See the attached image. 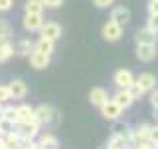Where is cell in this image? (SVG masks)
Segmentation results:
<instances>
[{
    "mask_svg": "<svg viewBox=\"0 0 158 149\" xmlns=\"http://www.w3.org/2000/svg\"><path fill=\"white\" fill-rule=\"evenodd\" d=\"M8 89H10V97H14V99H22V97H26V93H28V86L22 79H14L8 86Z\"/></svg>",
    "mask_w": 158,
    "mask_h": 149,
    "instance_id": "11",
    "label": "cell"
},
{
    "mask_svg": "<svg viewBox=\"0 0 158 149\" xmlns=\"http://www.w3.org/2000/svg\"><path fill=\"white\" fill-rule=\"evenodd\" d=\"M150 103H152V107H158V89H150Z\"/></svg>",
    "mask_w": 158,
    "mask_h": 149,
    "instance_id": "36",
    "label": "cell"
},
{
    "mask_svg": "<svg viewBox=\"0 0 158 149\" xmlns=\"http://www.w3.org/2000/svg\"><path fill=\"white\" fill-rule=\"evenodd\" d=\"M152 149H158V143H156V145H152Z\"/></svg>",
    "mask_w": 158,
    "mask_h": 149,
    "instance_id": "40",
    "label": "cell"
},
{
    "mask_svg": "<svg viewBox=\"0 0 158 149\" xmlns=\"http://www.w3.org/2000/svg\"><path fill=\"white\" fill-rule=\"evenodd\" d=\"M42 4H44V8H59L63 4V0H42Z\"/></svg>",
    "mask_w": 158,
    "mask_h": 149,
    "instance_id": "31",
    "label": "cell"
},
{
    "mask_svg": "<svg viewBox=\"0 0 158 149\" xmlns=\"http://www.w3.org/2000/svg\"><path fill=\"white\" fill-rule=\"evenodd\" d=\"M8 99H12V97H10V89H8V86H0V103L8 102Z\"/></svg>",
    "mask_w": 158,
    "mask_h": 149,
    "instance_id": "30",
    "label": "cell"
},
{
    "mask_svg": "<svg viewBox=\"0 0 158 149\" xmlns=\"http://www.w3.org/2000/svg\"><path fill=\"white\" fill-rule=\"evenodd\" d=\"M36 121V109L28 103L18 106V123H34Z\"/></svg>",
    "mask_w": 158,
    "mask_h": 149,
    "instance_id": "8",
    "label": "cell"
},
{
    "mask_svg": "<svg viewBox=\"0 0 158 149\" xmlns=\"http://www.w3.org/2000/svg\"><path fill=\"white\" fill-rule=\"evenodd\" d=\"M10 36H12V28H10L8 22L0 20V42H8Z\"/></svg>",
    "mask_w": 158,
    "mask_h": 149,
    "instance_id": "25",
    "label": "cell"
},
{
    "mask_svg": "<svg viewBox=\"0 0 158 149\" xmlns=\"http://www.w3.org/2000/svg\"><path fill=\"white\" fill-rule=\"evenodd\" d=\"M24 10H26V14H42L44 4H42V0H28L24 4Z\"/></svg>",
    "mask_w": 158,
    "mask_h": 149,
    "instance_id": "21",
    "label": "cell"
},
{
    "mask_svg": "<svg viewBox=\"0 0 158 149\" xmlns=\"http://www.w3.org/2000/svg\"><path fill=\"white\" fill-rule=\"evenodd\" d=\"M40 32H42L44 38H49V40H56L61 36V26H59L57 22H44V26L40 28Z\"/></svg>",
    "mask_w": 158,
    "mask_h": 149,
    "instance_id": "7",
    "label": "cell"
},
{
    "mask_svg": "<svg viewBox=\"0 0 158 149\" xmlns=\"http://www.w3.org/2000/svg\"><path fill=\"white\" fill-rule=\"evenodd\" d=\"M113 99H115V102H117L123 109L131 107V106H132V102H135V99H132V96L128 93V89H118L115 96H113Z\"/></svg>",
    "mask_w": 158,
    "mask_h": 149,
    "instance_id": "15",
    "label": "cell"
},
{
    "mask_svg": "<svg viewBox=\"0 0 158 149\" xmlns=\"http://www.w3.org/2000/svg\"><path fill=\"white\" fill-rule=\"evenodd\" d=\"M135 82L140 86L144 92H150V89H154L156 88V76L154 74H150V72H144V74H140Z\"/></svg>",
    "mask_w": 158,
    "mask_h": 149,
    "instance_id": "13",
    "label": "cell"
},
{
    "mask_svg": "<svg viewBox=\"0 0 158 149\" xmlns=\"http://www.w3.org/2000/svg\"><path fill=\"white\" fill-rule=\"evenodd\" d=\"M30 64H32V68H36V70H44V68L49 66V56L38 52V50H32V54H30Z\"/></svg>",
    "mask_w": 158,
    "mask_h": 149,
    "instance_id": "10",
    "label": "cell"
},
{
    "mask_svg": "<svg viewBox=\"0 0 158 149\" xmlns=\"http://www.w3.org/2000/svg\"><path fill=\"white\" fill-rule=\"evenodd\" d=\"M132 82H135L132 72H128V70H117L115 72V86L118 89H127Z\"/></svg>",
    "mask_w": 158,
    "mask_h": 149,
    "instance_id": "5",
    "label": "cell"
},
{
    "mask_svg": "<svg viewBox=\"0 0 158 149\" xmlns=\"http://www.w3.org/2000/svg\"><path fill=\"white\" fill-rule=\"evenodd\" d=\"M99 109H101V115L105 117V119H111V121L118 119V117H121V113H123V107L118 106V103H117L113 97H109V99H107V102L103 103V106L99 107Z\"/></svg>",
    "mask_w": 158,
    "mask_h": 149,
    "instance_id": "2",
    "label": "cell"
},
{
    "mask_svg": "<svg viewBox=\"0 0 158 149\" xmlns=\"http://www.w3.org/2000/svg\"><path fill=\"white\" fill-rule=\"evenodd\" d=\"M136 58L140 62H152L156 58V44H136Z\"/></svg>",
    "mask_w": 158,
    "mask_h": 149,
    "instance_id": "4",
    "label": "cell"
},
{
    "mask_svg": "<svg viewBox=\"0 0 158 149\" xmlns=\"http://www.w3.org/2000/svg\"><path fill=\"white\" fill-rule=\"evenodd\" d=\"M150 127L152 125H148V123H142V125H138L135 131H132V135H135L138 141H142V139H148V133H150Z\"/></svg>",
    "mask_w": 158,
    "mask_h": 149,
    "instance_id": "24",
    "label": "cell"
},
{
    "mask_svg": "<svg viewBox=\"0 0 158 149\" xmlns=\"http://www.w3.org/2000/svg\"><path fill=\"white\" fill-rule=\"evenodd\" d=\"M125 145H127V141H125L123 137L115 135V133H113V135L109 137V141H107V147H109V149H127Z\"/></svg>",
    "mask_w": 158,
    "mask_h": 149,
    "instance_id": "23",
    "label": "cell"
},
{
    "mask_svg": "<svg viewBox=\"0 0 158 149\" xmlns=\"http://www.w3.org/2000/svg\"><path fill=\"white\" fill-rule=\"evenodd\" d=\"M123 28L121 24H117L115 20H109V22L103 26V38L107 40V42H117V40H121L123 36Z\"/></svg>",
    "mask_w": 158,
    "mask_h": 149,
    "instance_id": "3",
    "label": "cell"
},
{
    "mask_svg": "<svg viewBox=\"0 0 158 149\" xmlns=\"http://www.w3.org/2000/svg\"><path fill=\"white\" fill-rule=\"evenodd\" d=\"M113 133L118 137H123L127 141L128 137H132V129L127 125V123H123V121H118V119H115V123H113Z\"/></svg>",
    "mask_w": 158,
    "mask_h": 149,
    "instance_id": "17",
    "label": "cell"
},
{
    "mask_svg": "<svg viewBox=\"0 0 158 149\" xmlns=\"http://www.w3.org/2000/svg\"><path fill=\"white\" fill-rule=\"evenodd\" d=\"M53 40H49V38H44V36H40V40L36 44H34V50H38V52H42V54H48V56H52L53 54Z\"/></svg>",
    "mask_w": 158,
    "mask_h": 149,
    "instance_id": "16",
    "label": "cell"
},
{
    "mask_svg": "<svg viewBox=\"0 0 158 149\" xmlns=\"http://www.w3.org/2000/svg\"><path fill=\"white\" fill-rule=\"evenodd\" d=\"M38 143L44 149H57V137L53 135V133H44V135L40 137Z\"/></svg>",
    "mask_w": 158,
    "mask_h": 149,
    "instance_id": "19",
    "label": "cell"
},
{
    "mask_svg": "<svg viewBox=\"0 0 158 149\" xmlns=\"http://www.w3.org/2000/svg\"><path fill=\"white\" fill-rule=\"evenodd\" d=\"M127 89H128V93L132 96V99H138V97H142V96L146 93V92H144V89H142L140 86H138L136 82H132V84H131V86H128Z\"/></svg>",
    "mask_w": 158,
    "mask_h": 149,
    "instance_id": "26",
    "label": "cell"
},
{
    "mask_svg": "<svg viewBox=\"0 0 158 149\" xmlns=\"http://www.w3.org/2000/svg\"><path fill=\"white\" fill-rule=\"evenodd\" d=\"M42 26H44L42 14H26V16H24V28H26L28 32H40Z\"/></svg>",
    "mask_w": 158,
    "mask_h": 149,
    "instance_id": "6",
    "label": "cell"
},
{
    "mask_svg": "<svg viewBox=\"0 0 158 149\" xmlns=\"http://www.w3.org/2000/svg\"><path fill=\"white\" fill-rule=\"evenodd\" d=\"M14 54H16V52H14V46L10 42H0V64L8 62Z\"/></svg>",
    "mask_w": 158,
    "mask_h": 149,
    "instance_id": "18",
    "label": "cell"
},
{
    "mask_svg": "<svg viewBox=\"0 0 158 149\" xmlns=\"http://www.w3.org/2000/svg\"><path fill=\"white\" fill-rule=\"evenodd\" d=\"M148 141H150L152 145H156V143H158V125H152V127H150V133H148Z\"/></svg>",
    "mask_w": 158,
    "mask_h": 149,
    "instance_id": "29",
    "label": "cell"
},
{
    "mask_svg": "<svg viewBox=\"0 0 158 149\" xmlns=\"http://www.w3.org/2000/svg\"><path fill=\"white\" fill-rule=\"evenodd\" d=\"M32 50H34V44L30 42V40H20L16 44V48H14V52L20 54V56H30Z\"/></svg>",
    "mask_w": 158,
    "mask_h": 149,
    "instance_id": "20",
    "label": "cell"
},
{
    "mask_svg": "<svg viewBox=\"0 0 158 149\" xmlns=\"http://www.w3.org/2000/svg\"><path fill=\"white\" fill-rule=\"evenodd\" d=\"M59 113L52 106H40L36 107V123L40 125H49V123H57Z\"/></svg>",
    "mask_w": 158,
    "mask_h": 149,
    "instance_id": "1",
    "label": "cell"
},
{
    "mask_svg": "<svg viewBox=\"0 0 158 149\" xmlns=\"http://www.w3.org/2000/svg\"><path fill=\"white\" fill-rule=\"evenodd\" d=\"M14 127H16V123H12V121H8V119L0 117V135H6V133L14 131Z\"/></svg>",
    "mask_w": 158,
    "mask_h": 149,
    "instance_id": "27",
    "label": "cell"
},
{
    "mask_svg": "<svg viewBox=\"0 0 158 149\" xmlns=\"http://www.w3.org/2000/svg\"><path fill=\"white\" fill-rule=\"evenodd\" d=\"M135 40H136V44H156L158 34L152 32L150 28H142V30H138V32H136Z\"/></svg>",
    "mask_w": 158,
    "mask_h": 149,
    "instance_id": "14",
    "label": "cell"
},
{
    "mask_svg": "<svg viewBox=\"0 0 158 149\" xmlns=\"http://www.w3.org/2000/svg\"><path fill=\"white\" fill-rule=\"evenodd\" d=\"M2 117L8 119V121H12V123H18V107H14V106L2 107Z\"/></svg>",
    "mask_w": 158,
    "mask_h": 149,
    "instance_id": "22",
    "label": "cell"
},
{
    "mask_svg": "<svg viewBox=\"0 0 158 149\" xmlns=\"http://www.w3.org/2000/svg\"><path fill=\"white\" fill-rule=\"evenodd\" d=\"M12 8V0H0V12H6Z\"/></svg>",
    "mask_w": 158,
    "mask_h": 149,
    "instance_id": "35",
    "label": "cell"
},
{
    "mask_svg": "<svg viewBox=\"0 0 158 149\" xmlns=\"http://www.w3.org/2000/svg\"><path fill=\"white\" fill-rule=\"evenodd\" d=\"M107 99H109V93L103 88H93L91 92H89V102H91V106H95V107H101Z\"/></svg>",
    "mask_w": 158,
    "mask_h": 149,
    "instance_id": "12",
    "label": "cell"
},
{
    "mask_svg": "<svg viewBox=\"0 0 158 149\" xmlns=\"http://www.w3.org/2000/svg\"><path fill=\"white\" fill-rule=\"evenodd\" d=\"M154 117L158 119V107H154Z\"/></svg>",
    "mask_w": 158,
    "mask_h": 149,
    "instance_id": "37",
    "label": "cell"
},
{
    "mask_svg": "<svg viewBox=\"0 0 158 149\" xmlns=\"http://www.w3.org/2000/svg\"><path fill=\"white\" fill-rule=\"evenodd\" d=\"M146 28H150L152 32H156V34H158V14H154V16H148Z\"/></svg>",
    "mask_w": 158,
    "mask_h": 149,
    "instance_id": "28",
    "label": "cell"
},
{
    "mask_svg": "<svg viewBox=\"0 0 158 149\" xmlns=\"http://www.w3.org/2000/svg\"><path fill=\"white\" fill-rule=\"evenodd\" d=\"M111 20H115L117 24H121V26H127L128 22H131V10L125 8V6H117L113 8L111 12Z\"/></svg>",
    "mask_w": 158,
    "mask_h": 149,
    "instance_id": "9",
    "label": "cell"
},
{
    "mask_svg": "<svg viewBox=\"0 0 158 149\" xmlns=\"http://www.w3.org/2000/svg\"><path fill=\"white\" fill-rule=\"evenodd\" d=\"M158 14V0H148V16Z\"/></svg>",
    "mask_w": 158,
    "mask_h": 149,
    "instance_id": "32",
    "label": "cell"
},
{
    "mask_svg": "<svg viewBox=\"0 0 158 149\" xmlns=\"http://www.w3.org/2000/svg\"><path fill=\"white\" fill-rule=\"evenodd\" d=\"M99 149H109V147H107V143H105V145H103V147H99Z\"/></svg>",
    "mask_w": 158,
    "mask_h": 149,
    "instance_id": "39",
    "label": "cell"
},
{
    "mask_svg": "<svg viewBox=\"0 0 158 149\" xmlns=\"http://www.w3.org/2000/svg\"><path fill=\"white\" fill-rule=\"evenodd\" d=\"M0 117H2V103H0Z\"/></svg>",
    "mask_w": 158,
    "mask_h": 149,
    "instance_id": "38",
    "label": "cell"
},
{
    "mask_svg": "<svg viewBox=\"0 0 158 149\" xmlns=\"http://www.w3.org/2000/svg\"><path fill=\"white\" fill-rule=\"evenodd\" d=\"M113 2H115V0H93V4H95L97 8H109Z\"/></svg>",
    "mask_w": 158,
    "mask_h": 149,
    "instance_id": "33",
    "label": "cell"
},
{
    "mask_svg": "<svg viewBox=\"0 0 158 149\" xmlns=\"http://www.w3.org/2000/svg\"><path fill=\"white\" fill-rule=\"evenodd\" d=\"M135 149H152V143L148 141V139H142V141H138L136 143V147Z\"/></svg>",
    "mask_w": 158,
    "mask_h": 149,
    "instance_id": "34",
    "label": "cell"
}]
</instances>
